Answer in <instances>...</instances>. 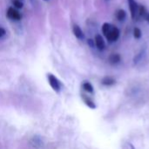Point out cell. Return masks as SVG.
<instances>
[{
    "mask_svg": "<svg viewBox=\"0 0 149 149\" xmlns=\"http://www.w3.org/2000/svg\"><path fill=\"white\" fill-rule=\"evenodd\" d=\"M44 1H48V0H44Z\"/></svg>",
    "mask_w": 149,
    "mask_h": 149,
    "instance_id": "obj_19",
    "label": "cell"
},
{
    "mask_svg": "<svg viewBox=\"0 0 149 149\" xmlns=\"http://www.w3.org/2000/svg\"><path fill=\"white\" fill-rule=\"evenodd\" d=\"M110 64L112 65H115L117 63H119L120 61V56L119 54H116V53H113L112 55H110L109 58H108Z\"/></svg>",
    "mask_w": 149,
    "mask_h": 149,
    "instance_id": "obj_9",
    "label": "cell"
},
{
    "mask_svg": "<svg viewBox=\"0 0 149 149\" xmlns=\"http://www.w3.org/2000/svg\"><path fill=\"white\" fill-rule=\"evenodd\" d=\"M12 3L16 9H21L24 6V3L20 0H12Z\"/></svg>",
    "mask_w": 149,
    "mask_h": 149,
    "instance_id": "obj_14",
    "label": "cell"
},
{
    "mask_svg": "<svg viewBox=\"0 0 149 149\" xmlns=\"http://www.w3.org/2000/svg\"><path fill=\"white\" fill-rule=\"evenodd\" d=\"M110 28H111V24H109L108 23H105L102 25V32H103L104 36H106L107 34V32L109 31Z\"/></svg>",
    "mask_w": 149,
    "mask_h": 149,
    "instance_id": "obj_13",
    "label": "cell"
},
{
    "mask_svg": "<svg viewBox=\"0 0 149 149\" xmlns=\"http://www.w3.org/2000/svg\"><path fill=\"white\" fill-rule=\"evenodd\" d=\"M94 42H95V45L97 46V48L100 51H103L106 47V44L105 41L103 39V38L100 35H96L95 38H94Z\"/></svg>",
    "mask_w": 149,
    "mask_h": 149,
    "instance_id": "obj_5",
    "label": "cell"
},
{
    "mask_svg": "<svg viewBox=\"0 0 149 149\" xmlns=\"http://www.w3.org/2000/svg\"><path fill=\"white\" fill-rule=\"evenodd\" d=\"M48 82L50 84V86H52V88L56 92V93H59L61 90V84L59 82V80L52 73L48 74Z\"/></svg>",
    "mask_w": 149,
    "mask_h": 149,
    "instance_id": "obj_2",
    "label": "cell"
},
{
    "mask_svg": "<svg viewBox=\"0 0 149 149\" xmlns=\"http://www.w3.org/2000/svg\"><path fill=\"white\" fill-rule=\"evenodd\" d=\"M138 13H139L140 17H141L147 18V17H148L147 10H146V8H145L144 6H142V5H140V6L138 7Z\"/></svg>",
    "mask_w": 149,
    "mask_h": 149,
    "instance_id": "obj_12",
    "label": "cell"
},
{
    "mask_svg": "<svg viewBox=\"0 0 149 149\" xmlns=\"http://www.w3.org/2000/svg\"><path fill=\"white\" fill-rule=\"evenodd\" d=\"M127 17V13L124 10H119L116 12V17L119 21H123Z\"/></svg>",
    "mask_w": 149,
    "mask_h": 149,
    "instance_id": "obj_10",
    "label": "cell"
},
{
    "mask_svg": "<svg viewBox=\"0 0 149 149\" xmlns=\"http://www.w3.org/2000/svg\"><path fill=\"white\" fill-rule=\"evenodd\" d=\"M147 19H148V23H149V15H148V17H147Z\"/></svg>",
    "mask_w": 149,
    "mask_h": 149,
    "instance_id": "obj_18",
    "label": "cell"
},
{
    "mask_svg": "<svg viewBox=\"0 0 149 149\" xmlns=\"http://www.w3.org/2000/svg\"><path fill=\"white\" fill-rule=\"evenodd\" d=\"M81 97H82V99H83V101L85 102V104L88 107H90V108H92V109H95L96 108V105H95V103L89 98V97H87L86 95H81Z\"/></svg>",
    "mask_w": 149,
    "mask_h": 149,
    "instance_id": "obj_7",
    "label": "cell"
},
{
    "mask_svg": "<svg viewBox=\"0 0 149 149\" xmlns=\"http://www.w3.org/2000/svg\"><path fill=\"white\" fill-rule=\"evenodd\" d=\"M72 31H73L74 36H75L77 38H79V39H83V38H85V34H84L83 31L81 30V28H80L79 25L74 24V25L72 26Z\"/></svg>",
    "mask_w": 149,
    "mask_h": 149,
    "instance_id": "obj_6",
    "label": "cell"
},
{
    "mask_svg": "<svg viewBox=\"0 0 149 149\" xmlns=\"http://www.w3.org/2000/svg\"><path fill=\"white\" fill-rule=\"evenodd\" d=\"M5 33H6L5 30H4L3 28H0V38H1V37H3V36H4V35H5Z\"/></svg>",
    "mask_w": 149,
    "mask_h": 149,
    "instance_id": "obj_17",
    "label": "cell"
},
{
    "mask_svg": "<svg viewBox=\"0 0 149 149\" xmlns=\"http://www.w3.org/2000/svg\"><path fill=\"white\" fill-rule=\"evenodd\" d=\"M87 43H88V45H89V46L90 47H94V45H95V42H94V40H93V39H88L87 40Z\"/></svg>",
    "mask_w": 149,
    "mask_h": 149,
    "instance_id": "obj_16",
    "label": "cell"
},
{
    "mask_svg": "<svg viewBox=\"0 0 149 149\" xmlns=\"http://www.w3.org/2000/svg\"><path fill=\"white\" fill-rule=\"evenodd\" d=\"M7 17L10 18V19H12V20H16V21H18L21 19V14L19 13V11L17 10H16L15 8L13 7H10L8 10H7V13H6Z\"/></svg>",
    "mask_w": 149,
    "mask_h": 149,
    "instance_id": "obj_3",
    "label": "cell"
},
{
    "mask_svg": "<svg viewBox=\"0 0 149 149\" xmlns=\"http://www.w3.org/2000/svg\"><path fill=\"white\" fill-rule=\"evenodd\" d=\"M106 1H108V0H106Z\"/></svg>",
    "mask_w": 149,
    "mask_h": 149,
    "instance_id": "obj_20",
    "label": "cell"
},
{
    "mask_svg": "<svg viewBox=\"0 0 149 149\" xmlns=\"http://www.w3.org/2000/svg\"><path fill=\"white\" fill-rule=\"evenodd\" d=\"M102 85L104 86H113L115 84V79L112 77H105L102 81H101Z\"/></svg>",
    "mask_w": 149,
    "mask_h": 149,
    "instance_id": "obj_8",
    "label": "cell"
},
{
    "mask_svg": "<svg viewBox=\"0 0 149 149\" xmlns=\"http://www.w3.org/2000/svg\"><path fill=\"white\" fill-rule=\"evenodd\" d=\"M82 86H83V89H84L86 92H87V93H93L94 90H93V86H92L91 83H89V82H85V83L82 85Z\"/></svg>",
    "mask_w": 149,
    "mask_h": 149,
    "instance_id": "obj_11",
    "label": "cell"
},
{
    "mask_svg": "<svg viewBox=\"0 0 149 149\" xmlns=\"http://www.w3.org/2000/svg\"><path fill=\"white\" fill-rule=\"evenodd\" d=\"M128 5H129V9H130V12H131V16L133 19H135L137 13H138V4L135 2V0H128Z\"/></svg>",
    "mask_w": 149,
    "mask_h": 149,
    "instance_id": "obj_4",
    "label": "cell"
},
{
    "mask_svg": "<svg viewBox=\"0 0 149 149\" xmlns=\"http://www.w3.org/2000/svg\"><path fill=\"white\" fill-rule=\"evenodd\" d=\"M134 36L135 38H140L141 37V31L139 28H134Z\"/></svg>",
    "mask_w": 149,
    "mask_h": 149,
    "instance_id": "obj_15",
    "label": "cell"
},
{
    "mask_svg": "<svg viewBox=\"0 0 149 149\" xmlns=\"http://www.w3.org/2000/svg\"><path fill=\"white\" fill-rule=\"evenodd\" d=\"M105 37L107 38V40L109 42H115L120 38V30L117 27L111 25L109 31L107 32V34Z\"/></svg>",
    "mask_w": 149,
    "mask_h": 149,
    "instance_id": "obj_1",
    "label": "cell"
}]
</instances>
